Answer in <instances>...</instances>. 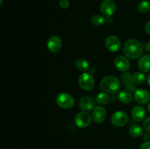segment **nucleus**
I'll use <instances>...</instances> for the list:
<instances>
[{
  "label": "nucleus",
  "instance_id": "1",
  "mask_svg": "<svg viewBox=\"0 0 150 149\" xmlns=\"http://www.w3.org/2000/svg\"><path fill=\"white\" fill-rule=\"evenodd\" d=\"M123 51L126 57L130 59H136L142 55L144 47L142 43L135 39H127L123 46Z\"/></svg>",
  "mask_w": 150,
  "mask_h": 149
},
{
  "label": "nucleus",
  "instance_id": "2",
  "mask_svg": "<svg viewBox=\"0 0 150 149\" xmlns=\"http://www.w3.org/2000/svg\"><path fill=\"white\" fill-rule=\"evenodd\" d=\"M100 87L103 91L114 94L120 90V82L115 76L108 75L101 80L100 83Z\"/></svg>",
  "mask_w": 150,
  "mask_h": 149
},
{
  "label": "nucleus",
  "instance_id": "3",
  "mask_svg": "<svg viewBox=\"0 0 150 149\" xmlns=\"http://www.w3.org/2000/svg\"><path fill=\"white\" fill-rule=\"evenodd\" d=\"M79 85L84 91H91L95 87V78L91 72H83L79 77Z\"/></svg>",
  "mask_w": 150,
  "mask_h": 149
},
{
  "label": "nucleus",
  "instance_id": "4",
  "mask_svg": "<svg viewBox=\"0 0 150 149\" xmlns=\"http://www.w3.org/2000/svg\"><path fill=\"white\" fill-rule=\"evenodd\" d=\"M56 102L60 108L64 109H70L75 105L74 98L66 92H62L57 95Z\"/></svg>",
  "mask_w": 150,
  "mask_h": 149
},
{
  "label": "nucleus",
  "instance_id": "5",
  "mask_svg": "<svg viewBox=\"0 0 150 149\" xmlns=\"http://www.w3.org/2000/svg\"><path fill=\"white\" fill-rule=\"evenodd\" d=\"M92 117L86 111L80 112L75 116L74 122L76 125L79 128H86L89 127L92 122Z\"/></svg>",
  "mask_w": 150,
  "mask_h": 149
},
{
  "label": "nucleus",
  "instance_id": "6",
  "mask_svg": "<svg viewBox=\"0 0 150 149\" xmlns=\"http://www.w3.org/2000/svg\"><path fill=\"white\" fill-rule=\"evenodd\" d=\"M111 124L117 127H124L129 121V117L124 111H117L111 118Z\"/></svg>",
  "mask_w": 150,
  "mask_h": 149
},
{
  "label": "nucleus",
  "instance_id": "7",
  "mask_svg": "<svg viewBox=\"0 0 150 149\" xmlns=\"http://www.w3.org/2000/svg\"><path fill=\"white\" fill-rule=\"evenodd\" d=\"M100 13L105 18H111L116 11V4L113 0H103L100 7Z\"/></svg>",
  "mask_w": 150,
  "mask_h": 149
},
{
  "label": "nucleus",
  "instance_id": "8",
  "mask_svg": "<svg viewBox=\"0 0 150 149\" xmlns=\"http://www.w3.org/2000/svg\"><path fill=\"white\" fill-rule=\"evenodd\" d=\"M105 46L109 51L115 53L120 51L122 46V43L120 38L114 35H111L105 39Z\"/></svg>",
  "mask_w": 150,
  "mask_h": 149
},
{
  "label": "nucleus",
  "instance_id": "9",
  "mask_svg": "<svg viewBox=\"0 0 150 149\" xmlns=\"http://www.w3.org/2000/svg\"><path fill=\"white\" fill-rule=\"evenodd\" d=\"M62 46V41L58 36H52L47 42V48L51 53H58Z\"/></svg>",
  "mask_w": 150,
  "mask_h": 149
},
{
  "label": "nucleus",
  "instance_id": "10",
  "mask_svg": "<svg viewBox=\"0 0 150 149\" xmlns=\"http://www.w3.org/2000/svg\"><path fill=\"white\" fill-rule=\"evenodd\" d=\"M92 119L97 124H100L104 121L106 117V110L102 105L95 107L92 110Z\"/></svg>",
  "mask_w": 150,
  "mask_h": 149
},
{
  "label": "nucleus",
  "instance_id": "11",
  "mask_svg": "<svg viewBox=\"0 0 150 149\" xmlns=\"http://www.w3.org/2000/svg\"><path fill=\"white\" fill-rule=\"evenodd\" d=\"M134 99L137 103L144 105L150 100V93L146 89H138L134 93Z\"/></svg>",
  "mask_w": 150,
  "mask_h": 149
},
{
  "label": "nucleus",
  "instance_id": "12",
  "mask_svg": "<svg viewBox=\"0 0 150 149\" xmlns=\"http://www.w3.org/2000/svg\"><path fill=\"white\" fill-rule=\"evenodd\" d=\"M114 66L121 72H126L130 67V63L128 58L123 56H118L114 59Z\"/></svg>",
  "mask_w": 150,
  "mask_h": 149
},
{
  "label": "nucleus",
  "instance_id": "13",
  "mask_svg": "<svg viewBox=\"0 0 150 149\" xmlns=\"http://www.w3.org/2000/svg\"><path fill=\"white\" fill-rule=\"evenodd\" d=\"M79 105L81 109L88 112V111L92 110L95 108V101L91 96H83V97H81L79 99Z\"/></svg>",
  "mask_w": 150,
  "mask_h": 149
},
{
  "label": "nucleus",
  "instance_id": "14",
  "mask_svg": "<svg viewBox=\"0 0 150 149\" xmlns=\"http://www.w3.org/2000/svg\"><path fill=\"white\" fill-rule=\"evenodd\" d=\"M131 115L135 122H141L144 119L146 116V110L141 105H136L133 107L132 110Z\"/></svg>",
  "mask_w": 150,
  "mask_h": 149
},
{
  "label": "nucleus",
  "instance_id": "15",
  "mask_svg": "<svg viewBox=\"0 0 150 149\" xmlns=\"http://www.w3.org/2000/svg\"><path fill=\"white\" fill-rule=\"evenodd\" d=\"M122 83L124 85L125 88L127 89V91L129 92H134L136 91V86H135L134 83L132 79V75L130 73H125L122 74L121 77Z\"/></svg>",
  "mask_w": 150,
  "mask_h": 149
},
{
  "label": "nucleus",
  "instance_id": "16",
  "mask_svg": "<svg viewBox=\"0 0 150 149\" xmlns=\"http://www.w3.org/2000/svg\"><path fill=\"white\" fill-rule=\"evenodd\" d=\"M138 67L142 72L150 71V55L146 54L141 57L138 62Z\"/></svg>",
  "mask_w": 150,
  "mask_h": 149
},
{
  "label": "nucleus",
  "instance_id": "17",
  "mask_svg": "<svg viewBox=\"0 0 150 149\" xmlns=\"http://www.w3.org/2000/svg\"><path fill=\"white\" fill-rule=\"evenodd\" d=\"M76 66L79 71L83 72H87L90 70V65H89V61L83 58H79L76 61Z\"/></svg>",
  "mask_w": 150,
  "mask_h": 149
},
{
  "label": "nucleus",
  "instance_id": "18",
  "mask_svg": "<svg viewBox=\"0 0 150 149\" xmlns=\"http://www.w3.org/2000/svg\"><path fill=\"white\" fill-rule=\"evenodd\" d=\"M117 98L123 104H129L133 100V96L131 93L127 91H122L117 95Z\"/></svg>",
  "mask_w": 150,
  "mask_h": 149
},
{
  "label": "nucleus",
  "instance_id": "19",
  "mask_svg": "<svg viewBox=\"0 0 150 149\" xmlns=\"http://www.w3.org/2000/svg\"><path fill=\"white\" fill-rule=\"evenodd\" d=\"M129 134L134 138H139L141 136L143 135L144 129L141 126L133 125L129 129Z\"/></svg>",
  "mask_w": 150,
  "mask_h": 149
},
{
  "label": "nucleus",
  "instance_id": "20",
  "mask_svg": "<svg viewBox=\"0 0 150 149\" xmlns=\"http://www.w3.org/2000/svg\"><path fill=\"white\" fill-rule=\"evenodd\" d=\"M96 102L100 105H105L110 102V96L106 92H102L97 95Z\"/></svg>",
  "mask_w": 150,
  "mask_h": 149
},
{
  "label": "nucleus",
  "instance_id": "21",
  "mask_svg": "<svg viewBox=\"0 0 150 149\" xmlns=\"http://www.w3.org/2000/svg\"><path fill=\"white\" fill-rule=\"evenodd\" d=\"M146 75L141 72H137L132 75L133 83L136 84H142L146 80Z\"/></svg>",
  "mask_w": 150,
  "mask_h": 149
},
{
  "label": "nucleus",
  "instance_id": "22",
  "mask_svg": "<svg viewBox=\"0 0 150 149\" xmlns=\"http://www.w3.org/2000/svg\"><path fill=\"white\" fill-rule=\"evenodd\" d=\"M91 21H92V24L98 26L103 24L105 22V19L104 16L100 15H93L92 17Z\"/></svg>",
  "mask_w": 150,
  "mask_h": 149
},
{
  "label": "nucleus",
  "instance_id": "23",
  "mask_svg": "<svg viewBox=\"0 0 150 149\" xmlns=\"http://www.w3.org/2000/svg\"><path fill=\"white\" fill-rule=\"evenodd\" d=\"M150 10V2L149 1H142L139 4V11L142 13H146Z\"/></svg>",
  "mask_w": 150,
  "mask_h": 149
},
{
  "label": "nucleus",
  "instance_id": "24",
  "mask_svg": "<svg viewBox=\"0 0 150 149\" xmlns=\"http://www.w3.org/2000/svg\"><path fill=\"white\" fill-rule=\"evenodd\" d=\"M143 127L146 132L150 133V116L147 117L143 122Z\"/></svg>",
  "mask_w": 150,
  "mask_h": 149
},
{
  "label": "nucleus",
  "instance_id": "25",
  "mask_svg": "<svg viewBox=\"0 0 150 149\" xmlns=\"http://www.w3.org/2000/svg\"><path fill=\"white\" fill-rule=\"evenodd\" d=\"M59 6L62 9H67L70 7V1L69 0H60Z\"/></svg>",
  "mask_w": 150,
  "mask_h": 149
},
{
  "label": "nucleus",
  "instance_id": "26",
  "mask_svg": "<svg viewBox=\"0 0 150 149\" xmlns=\"http://www.w3.org/2000/svg\"><path fill=\"white\" fill-rule=\"evenodd\" d=\"M139 149H150V141H146L142 143Z\"/></svg>",
  "mask_w": 150,
  "mask_h": 149
},
{
  "label": "nucleus",
  "instance_id": "27",
  "mask_svg": "<svg viewBox=\"0 0 150 149\" xmlns=\"http://www.w3.org/2000/svg\"><path fill=\"white\" fill-rule=\"evenodd\" d=\"M145 32L150 35V20L146 23V24L145 25Z\"/></svg>",
  "mask_w": 150,
  "mask_h": 149
},
{
  "label": "nucleus",
  "instance_id": "28",
  "mask_svg": "<svg viewBox=\"0 0 150 149\" xmlns=\"http://www.w3.org/2000/svg\"><path fill=\"white\" fill-rule=\"evenodd\" d=\"M149 134L150 133H149V132L145 133V134H144V140H148V139H149V137H150Z\"/></svg>",
  "mask_w": 150,
  "mask_h": 149
},
{
  "label": "nucleus",
  "instance_id": "29",
  "mask_svg": "<svg viewBox=\"0 0 150 149\" xmlns=\"http://www.w3.org/2000/svg\"><path fill=\"white\" fill-rule=\"evenodd\" d=\"M145 48H146V51H147V52L150 53V42H149L147 44H146Z\"/></svg>",
  "mask_w": 150,
  "mask_h": 149
},
{
  "label": "nucleus",
  "instance_id": "30",
  "mask_svg": "<svg viewBox=\"0 0 150 149\" xmlns=\"http://www.w3.org/2000/svg\"><path fill=\"white\" fill-rule=\"evenodd\" d=\"M146 79H147L148 84H149V86H150V74H148V76H147V77H146Z\"/></svg>",
  "mask_w": 150,
  "mask_h": 149
},
{
  "label": "nucleus",
  "instance_id": "31",
  "mask_svg": "<svg viewBox=\"0 0 150 149\" xmlns=\"http://www.w3.org/2000/svg\"><path fill=\"white\" fill-rule=\"evenodd\" d=\"M147 110H148V111L150 112V102L148 104V105H147Z\"/></svg>",
  "mask_w": 150,
  "mask_h": 149
},
{
  "label": "nucleus",
  "instance_id": "32",
  "mask_svg": "<svg viewBox=\"0 0 150 149\" xmlns=\"http://www.w3.org/2000/svg\"><path fill=\"white\" fill-rule=\"evenodd\" d=\"M2 4V0H1V2H0V5H1Z\"/></svg>",
  "mask_w": 150,
  "mask_h": 149
}]
</instances>
